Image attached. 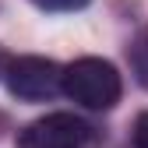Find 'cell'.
Listing matches in <instances>:
<instances>
[{
	"label": "cell",
	"instance_id": "cell-1",
	"mask_svg": "<svg viewBox=\"0 0 148 148\" xmlns=\"http://www.w3.org/2000/svg\"><path fill=\"white\" fill-rule=\"evenodd\" d=\"M60 88L85 109H113L123 95V81H120L116 67L109 60H99V57L74 60L64 71Z\"/></svg>",
	"mask_w": 148,
	"mask_h": 148
},
{
	"label": "cell",
	"instance_id": "cell-2",
	"mask_svg": "<svg viewBox=\"0 0 148 148\" xmlns=\"http://www.w3.org/2000/svg\"><path fill=\"white\" fill-rule=\"evenodd\" d=\"M18 148H99V134L74 113H49L18 134Z\"/></svg>",
	"mask_w": 148,
	"mask_h": 148
},
{
	"label": "cell",
	"instance_id": "cell-3",
	"mask_svg": "<svg viewBox=\"0 0 148 148\" xmlns=\"http://www.w3.org/2000/svg\"><path fill=\"white\" fill-rule=\"evenodd\" d=\"M4 78H7L11 95L25 99V102H39L60 92L64 71L46 57H18V60H7Z\"/></svg>",
	"mask_w": 148,
	"mask_h": 148
},
{
	"label": "cell",
	"instance_id": "cell-4",
	"mask_svg": "<svg viewBox=\"0 0 148 148\" xmlns=\"http://www.w3.org/2000/svg\"><path fill=\"white\" fill-rule=\"evenodd\" d=\"M127 60H131V71H134L138 85H145V88H148V28H141L134 39H131Z\"/></svg>",
	"mask_w": 148,
	"mask_h": 148
},
{
	"label": "cell",
	"instance_id": "cell-5",
	"mask_svg": "<svg viewBox=\"0 0 148 148\" xmlns=\"http://www.w3.org/2000/svg\"><path fill=\"white\" fill-rule=\"evenodd\" d=\"M39 11H81L88 0H32Z\"/></svg>",
	"mask_w": 148,
	"mask_h": 148
},
{
	"label": "cell",
	"instance_id": "cell-6",
	"mask_svg": "<svg viewBox=\"0 0 148 148\" xmlns=\"http://www.w3.org/2000/svg\"><path fill=\"white\" fill-rule=\"evenodd\" d=\"M131 141H134V148H148V113H141V116L134 120V134H131Z\"/></svg>",
	"mask_w": 148,
	"mask_h": 148
},
{
	"label": "cell",
	"instance_id": "cell-7",
	"mask_svg": "<svg viewBox=\"0 0 148 148\" xmlns=\"http://www.w3.org/2000/svg\"><path fill=\"white\" fill-rule=\"evenodd\" d=\"M4 67H7V57H4V49H0V74H4Z\"/></svg>",
	"mask_w": 148,
	"mask_h": 148
}]
</instances>
